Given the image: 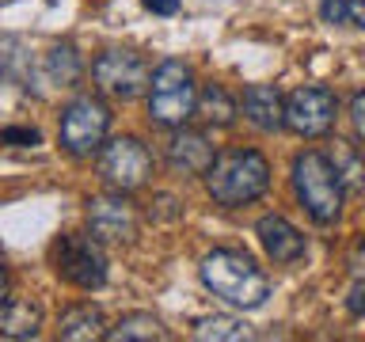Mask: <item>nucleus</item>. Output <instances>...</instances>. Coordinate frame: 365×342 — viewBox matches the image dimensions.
I'll return each mask as SVG.
<instances>
[{"instance_id": "nucleus-26", "label": "nucleus", "mask_w": 365, "mask_h": 342, "mask_svg": "<svg viewBox=\"0 0 365 342\" xmlns=\"http://www.w3.org/2000/svg\"><path fill=\"white\" fill-rule=\"evenodd\" d=\"M346 16L358 23V27H365V0H346Z\"/></svg>"}, {"instance_id": "nucleus-3", "label": "nucleus", "mask_w": 365, "mask_h": 342, "mask_svg": "<svg viewBox=\"0 0 365 342\" xmlns=\"http://www.w3.org/2000/svg\"><path fill=\"white\" fill-rule=\"evenodd\" d=\"M342 179L335 164H331V156L316 152V148H308L293 160V194L297 202L308 209L316 224H335L339 213H342Z\"/></svg>"}, {"instance_id": "nucleus-15", "label": "nucleus", "mask_w": 365, "mask_h": 342, "mask_svg": "<svg viewBox=\"0 0 365 342\" xmlns=\"http://www.w3.org/2000/svg\"><path fill=\"white\" fill-rule=\"evenodd\" d=\"M57 335L65 342H91V338H103L107 335V323H103V312L96 304H76L61 316V327Z\"/></svg>"}, {"instance_id": "nucleus-4", "label": "nucleus", "mask_w": 365, "mask_h": 342, "mask_svg": "<svg viewBox=\"0 0 365 342\" xmlns=\"http://www.w3.org/2000/svg\"><path fill=\"white\" fill-rule=\"evenodd\" d=\"M194 103H198V84L190 65L160 61L148 80V118L164 130H179L194 118Z\"/></svg>"}, {"instance_id": "nucleus-11", "label": "nucleus", "mask_w": 365, "mask_h": 342, "mask_svg": "<svg viewBox=\"0 0 365 342\" xmlns=\"http://www.w3.org/2000/svg\"><path fill=\"white\" fill-rule=\"evenodd\" d=\"M213 160H217L213 141H210V137H205L202 130H187V125L171 130V141H168V167L175 171V175H205Z\"/></svg>"}, {"instance_id": "nucleus-6", "label": "nucleus", "mask_w": 365, "mask_h": 342, "mask_svg": "<svg viewBox=\"0 0 365 342\" xmlns=\"http://www.w3.org/2000/svg\"><path fill=\"white\" fill-rule=\"evenodd\" d=\"M110 133V107L99 95H80L61 110V125H57V137H61V148L68 156H91L107 145Z\"/></svg>"}, {"instance_id": "nucleus-8", "label": "nucleus", "mask_w": 365, "mask_h": 342, "mask_svg": "<svg viewBox=\"0 0 365 342\" xmlns=\"http://www.w3.org/2000/svg\"><path fill=\"white\" fill-rule=\"evenodd\" d=\"M91 76H96V88L110 99H137L141 91H148V80H153V68L137 50H103L91 65Z\"/></svg>"}, {"instance_id": "nucleus-7", "label": "nucleus", "mask_w": 365, "mask_h": 342, "mask_svg": "<svg viewBox=\"0 0 365 342\" xmlns=\"http://www.w3.org/2000/svg\"><path fill=\"white\" fill-rule=\"evenodd\" d=\"M153 152L141 137H114L99 148V175L110 190L133 194L153 179Z\"/></svg>"}, {"instance_id": "nucleus-25", "label": "nucleus", "mask_w": 365, "mask_h": 342, "mask_svg": "<svg viewBox=\"0 0 365 342\" xmlns=\"http://www.w3.org/2000/svg\"><path fill=\"white\" fill-rule=\"evenodd\" d=\"M141 4L153 11V16H175L179 11V0H141Z\"/></svg>"}, {"instance_id": "nucleus-9", "label": "nucleus", "mask_w": 365, "mask_h": 342, "mask_svg": "<svg viewBox=\"0 0 365 342\" xmlns=\"http://www.w3.org/2000/svg\"><path fill=\"white\" fill-rule=\"evenodd\" d=\"M339 114V95L331 88H297L285 99V130L297 137H327Z\"/></svg>"}, {"instance_id": "nucleus-10", "label": "nucleus", "mask_w": 365, "mask_h": 342, "mask_svg": "<svg viewBox=\"0 0 365 342\" xmlns=\"http://www.w3.org/2000/svg\"><path fill=\"white\" fill-rule=\"evenodd\" d=\"M88 228L99 244H130L141 232V213L122 190L88 202Z\"/></svg>"}, {"instance_id": "nucleus-5", "label": "nucleus", "mask_w": 365, "mask_h": 342, "mask_svg": "<svg viewBox=\"0 0 365 342\" xmlns=\"http://www.w3.org/2000/svg\"><path fill=\"white\" fill-rule=\"evenodd\" d=\"M50 262L53 274L76 289H99L107 281V255L96 236H80V232H65L53 239L50 247Z\"/></svg>"}, {"instance_id": "nucleus-20", "label": "nucleus", "mask_w": 365, "mask_h": 342, "mask_svg": "<svg viewBox=\"0 0 365 342\" xmlns=\"http://www.w3.org/2000/svg\"><path fill=\"white\" fill-rule=\"evenodd\" d=\"M331 164H335L342 187H361L365 190V160L358 156V148L346 141H335V152H331Z\"/></svg>"}, {"instance_id": "nucleus-18", "label": "nucleus", "mask_w": 365, "mask_h": 342, "mask_svg": "<svg viewBox=\"0 0 365 342\" xmlns=\"http://www.w3.org/2000/svg\"><path fill=\"white\" fill-rule=\"evenodd\" d=\"M190 335L198 342H210V338L213 342H244V338H251V327L236 316H205L194 323Z\"/></svg>"}, {"instance_id": "nucleus-2", "label": "nucleus", "mask_w": 365, "mask_h": 342, "mask_svg": "<svg viewBox=\"0 0 365 342\" xmlns=\"http://www.w3.org/2000/svg\"><path fill=\"white\" fill-rule=\"evenodd\" d=\"M205 187L217 205H251L270 190V164L255 148H228L205 171Z\"/></svg>"}, {"instance_id": "nucleus-16", "label": "nucleus", "mask_w": 365, "mask_h": 342, "mask_svg": "<svg viewBox=\"0 0 365 342\" xmlns=\"http://www.w3.org/2000/svg\"><path fill=\"white\" fill-rule=\"evenodd\" d=\"M103 338H110V342H153V338H164V327H160V319L148 316V312H130L114 327H107Z\"/></svg>"}, {"instance_id": "nucleus-13", "label": "nucleus", "mask_w": 365, "mask_h": 342, "mask_svg": "<svg viewBox=\"0 0 365 342\" xmlns=\"http://www.w3.org/2000/svg\"><path fill=\"white\" fill-rule=\"evenodd\" d=\"M244 118L262 133H278L285 125V99L270 84H251L244 91Z\"/></svg>"}, {"instance_id": "nucleus-1", "label": "nucleus", "mask_w": 365, "mask_h": 342, "mask_svg": "<svg viewBox=\"0 0 365 342\" xmlns=\"http://www.w3.org/2000/svg\"><path fill=\"white\" fill-rule=\"evenodd\" d=\"M198 278L217 301H225L232 308H244V312H255V308H262L267 296H270V278L255 266L251 255L232 251V247L210 251V255L202 259V266H198Z\"/></svg>"}, {"instance_id": "nucleus-24", "label": "nucleus", "mask_w": 365, "mask_h": 342, "mask_svg": "<svg viewBox=\"0 0 365 342\" xmlns=\"http://www.w3.org/2000/svg\"><path fill=\"white\" fill-rule=\"evenodd\" d=\"M346 308H350V316H365V281H358V285L350 289Z\"/></svg>"}, {"instance_id": "nucleus-23", "label": "nucleus", "mask_w": 365, "mask_h": 342, "mask_svg": "<svg viewBox=\"0 0 365 342\" xmlns=\"http://www.w3.org/2000/svg\"><path fill=\"white\" fill-rule=\"evenodd\" d=\"M319 16H324V23H342L346 19V0H324Z\"/></svg>"}, {"instance_id": "nucleus-21", "label": "nucleus", "mask_w": 365, "mask_h": 342, "mask_svg": "<svg viewBox=\"0 0 365 342\" xmlns=\"http://www.w3.org/2000/svg\"><path fill=\"white\" fill-rule=\"evenodd\" d=\"M0 141L27 148V145H38L42 137H38V130H31V125H8V130H0Z\"/></svg>"}, {"instance_id": "nucleus-12", "label": "nucleus", "mask_w": 365, "mask_h": 342, "mask_svg": "<svg viewBox=\"0 0 365 342\" xmlns=\"http://www.w3.org/2000/svg\"><path fill=\"white\" fill-rule=\"evenodd\" d=\"M255 236H259L262 251H267L274 262H297V259L304 255V236H301V228H293L282 213L259 217Z\"/></svg>"}, {"instance_id": "nucleus-27", "label": "nucleus", "mask_w": 365, "mask_h": 342, "mask_svg": "<svg viewBox=\"0 0 365 342\" xmlns=\"http://www.w3.org/2000/svg\"><path fill=\"white\" fill-rule=\"evenodd\" d=\"M4 296H8V266L0 262V301H4Z\"/></svg>"}, {"instance_id": "nucleus-19", "label": "nucleus", "mask_w": 365, "mask_h": 342, "mask_svg": "<svg viewBox=\"0 0 365 342\" xmlns=\"http://www.w3.org/2000/svg\"><path fill=\"white\" fill-rule=\"evenodd\" d=\"M80 73H84V61H80V53L73 46H53V50L46 53V76H50L57 88H76Z\"/></svg>"}, {"instance_id": "nucleus-14", "label": "nucleus", "mask_w": 365, "mask_h": 342, "mask_svg": "<svg viewBox=\"0 0 365 342\" xmlns=\"http://www.w3.org/2000/svg\"><path fill=\"white\" fill-rule=\"evenodd\" d=\"M42 331V308L27 296H4L0 301V335L4 338H34Z\"/></svg>"}, {"instance_id": "nucleus-22", "label": "nucleus", "mask_w": 365, "mask_h": 342, "mask_svg": "<svg viewBox=\"0 0 365 342\" xmlns=\"http://www.w3.org/2000/svg\"><path fill=\"white\" fill-rule=\"evenodd\" d=\"M350 122H354V133H358V141H365V88L354 95L350 103Z\"/></svg>"}, {"instance_id": "nucleus-17", "label": "nucleus", "mask_w": 365, "mask_h": 342, "mask_svg": "<svg viewBox=\"0 0 365 342\" xmlns=\"http://www.w3.org/2000/svg\"><path fill=\"white\" fill-rule=\"evenodd\" d=\"M194 114H202L210 125H232V122H236V99L228 95L221 84H205V88L198 91Z\"/></svg>"}]
</instances>
